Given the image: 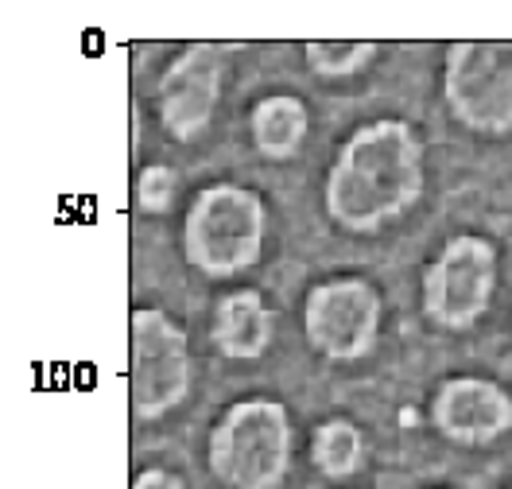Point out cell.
Instances as JSON below:
<instances>
[{"label":"cell","mask_w":512,"mask_h":489,"mask_svg":"<svg viewBox=\"0 0 512 489\" xmlns=\"http://www.w3.org/2000/svg\"><path fill=\"white\" fill-rule=\"evenodd\" d=\"M423 198V140L400 117H381L346 136L326 171L322 202L346 233H377Z\"/></svg>","instance_id":"1"},{"label":"cell","mask_w":512,"mask_h":489,"mask_svg":"<svg viewBox=\"0 0 512 489\" xmlns=\"http://www.w3.org/2000/svg\"><path fill=\"white\" fill-rule=\"evenodd\" d=\"M268 206L253 187L210 183L191 198L183 218V257L210 280L249 272L264 253Z\"/></svg>","instance_id":"2"},{"label":"cell","mask_w":512,"mask_h":489,"mask_svg":"<svg viewBox=\"0 0 512 489\" xmlns=\"http://www.w3.org/2000/svg\"><path fill=\"white\" fill-rule=\"evenodd\" d=\"M291 416L272 396L229 404L210 427L206 462L225 489H280L291 470Z\"/></svg>","instance_id":"3"},{"label":"cell","mask_w":512,"mask_h":489,"mask_svg":"<svg viewBox=\"0 0 512 489\" xmlns=\"http://www.w3.org/2000/svg\"><path fill=\"white\" fill-rule=\"evenodd\" d=\"M191 392L187 330L160 307H136L128 319V400L140 424L163 420Z\"/></svg>","instance_id":"4"},{"label":"cell","mask_w":512,"mask_h":489,"mask_svg":"<svg viewBox=\"0 0 512 489\" xmlns=\"http://www.w3.org/2000/svg\"><path fill=\"white\" fill-rule=\"evenodd\" d=\"M443 98L450 117L470 132H512V39L450 43L443 63Z\"/></svg>","instance_id":"5"},{"label":"cell","mask_w":512,"mask_h":489,"mask_svg":"<svg viewBox=\"0 0 512 489\" xmlns=\"http://www.w3.org/2000/svg\"><path fill=\"white\" fill-rule=\"evenodd\" d=\"M497 292V249L478 233H454L439 257L423 268V315L439 330H470L481 323Z\"/></svg>","instance_id":"6"},{"label":"cell","mask_w":512,"mask_h":489,"mask_svg":"<svg viewBox=\"0 0 512 489\" xmlns=\"http://www.w3.org/2000/svg\"><path fill=\"white\" fill-rule=\"evenodd\" d=\"M381 292L361 276H334L307 292L303 330L311 350L326 361H361L381 338Z\"/></svg>","instance_id":"7"},{"label":"cell","mask_w":512,"mask_h":489,"mask_svg":"<svg viewBox=\"0 0 512 489\" xmlns=\"http://www.w3.org/2000/svg\"><path fill=\"white\" fill-rule=\"evenodd\" d=\"M237 47L225 43H187L160 78V121L171 140L191 144L210 129L222 98L225 55Z\"/></svg>","instance_id":"8"},{"label":"cell","mask_w":512,"mask_h":489,"mask_svg":"<svg viewBox=\"0 0 512 489\" xmlns=\"http://www.w3.org/2000/svg\"><path fill=\"white\" fill-rule=\"evenodd\" d=\"M431 424L454 447H489L512 431V396L489 377H447L431 400Z\"/></svg>","instance_id":"9"},{"label":"cell","mask_w":512,"mask_h":489,"mask_svg":"<svg viewBox=\"0 0 512 489\" xmlns=\"http://www.w3.org/2000/svg\"><path fill=\"white\" fill-rule=\"evenodd\" d=\"M210 342L218 354L229 361H256L264 358L272 342V311L256 288H237L218 299L214 323H210Z\"/></svg>","instance_id":"10"},{"label":"cell","mask_w":512,"mask_h":489,"mask_svg":"<svg viewBox=\"0 0 512 489\" xmlns=\"http://www.w3.org/2000/svg\"><path fill=\"white\" fill-rule=\"evenodd\" d=\"M311 129V117H307V105L295 98V94H268L253 105V117H249V132H253L256 152L264 160H291Z\"/></svg>","instance_id":"11"},{"label":"cell","mask_w":512,"mask_h":489,"mask_svg":"<svg viewBox=\"0 0 512 489\" xmlns=\"http://www.w3.org/2000/svg\"><path fill=\"white\" fill-rule=\"evenodd\" d=\"M365 458V439H361V427L346 420V416H330L315 427L311 435V462L322 478L330 482H346L357 474Z\"/></svg>","instance_id":"12"},{"label":"cell","mask_w":512,"mask_h":489,"mask_svg":"<svg viewBox=\"0 0 512 489\" xmlns=\"http://www.w3.org/2000/svg\"><path fill=\"white\" fill-rule=\"evenodd\" d=\"M381 43L373 39H311L303 43V59L311 66V74L319 78H353L357 70L377 59Z\"/></svg>","instance_id":"13"},{"label":"cell","mask_w":512,"mask_h":489,"mask_svg":"<svg viewBox=\"0 0 512 489\" xmlns=\"http://www.w3.org/2000/svg\"><path fill=\"white\" fill-rule=\"evenodd\" d=\"M132 195H136V206L144 214H167L175 206V195H179V175L167 163H148V167H140Z\"/></svg>","instance_id":"14"},{"label":"cell","mask_w":512,"mask_h":489,"mask_svg":"<svg viewBox=\"0 0 512 489\" xmlns=\"http://www.w3.org/2000/svg\"><path fill=\"white\" fill-rule=\"evenodd\" d=\"M132 489H183V478L163 470V466H148V470H140L132 478Z\"/></svg>","instance_id":"15"},{"label":"cell","mask_w":512,"mask_h":489,"mask_svg":"<svg viewBox=\"0 0 512 489\" xmlns=\"http://www.w3.org/2000/svg\"><path fill=\"white\" fill-rule=\"evenodd\" d=\"M509 489H512V486H509Z\"/></svg>","instance_id":"16"}]
</instances>
